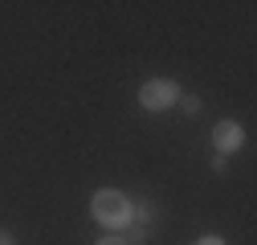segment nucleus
Here are the masks:
<instances>
[{
  "mask_svg": "<svg viewBox=\"0 0 257 245\" xmlns=\"http://www.w3.org/2000/svg\"><path fill=\"white\" fill-rule=\"evenodd\" d=\"M90 212H94V221L106 225V229H122L126 221H131V200H126L122 192L114 188H98L90 196Z\"/></svg>",
  "mask_w": 257,
  "mask_h": 245,
  "instance_id": "obj_1",
  "label": "nucleus"
},
{
  "mask_svg": "<svg viewBox=\"0 0 257 245\" xmlns=\"http://www.w3.org/2000/svg\"><path fill=\"white\" fill-rule=\"evenodd\" d=\"M176 102H180V86L168 82V78H151V82L139 86V106L143 110H168Z\"/></svg>",
  "mask_w": 257,
  "mask_h": 245,
  "instance_id": "obj_2",
  "label": "nucleus"
},
{
  "mask_svg": "<svg viewBox=\"0 0 257 245\" xmlns=\"http://www.w3.org/2000/svg\"><path fill=\"white\" fill-rule=\"evenodd\" d=\"M212 143H216V156H229V151H237V147L245 143V131H241V122H233V118L216 122V127H212Z\"/></svg>",
  "mask_w": 257,
  "mask_h": 245,
  "instance_id": "obj_3",
  "label": "nucleus"
},
{
  "mask_svg": "<svg viewBox=\"0 0 257 245\" xmlns=\"http://www.w3.org/2000/svg\"><path fill=\"white\" fill-rule=\"evenodd\" d=\"M180 110H184V114H200L204 106H200V98H196V94H180Z\"/></svg>",
  "mask_w": 257,
  "mask_h": 245,
  "instance_id": "obj_4",
  "label": "nucleus"
},
{
  "mask_svg": "<svg viewBox=\"0 0 257 245\" xmlns=\"http://www.w3.org/2000/svg\"><path fill=\"white\" fill-rule=\"evenodd\" d=\"M131 212L139 217V225H143V229L151 225V200H135V208H131Z\"/></svg>",
  "mask_w": 257,
  "mask_h": 245,
  "instance_id": "obj_5",
  "label": "nucleus"
},
{
  "mask_svg": "<svg viewBox=\"0 0 257 245\" xmlns=\"http://www.w3.org/2000/svg\"><path fill=\"white\" fill-rule=\"evenodd\" d=\"M122 241H126V245H131V241H135V245H143V241H147V229H143V225H135V233H131V237H122Z\"/></svg>",
  "mask_w": 257,
  "mask_h": 245,
  "instance_id": "obj_6",
  "label": "nucleus"
},
{
  "mask_svg": "<svg viewBox=\"0 0 257 245\" xmlns=\"http://www.w3.org/2000/svg\"><path fill=\"white\" fill-rule=\"evenodd\" d=\"M94 245H126L118 233H110V237H98V241H94Z\"/></svg>",
  "mask_w": 257,
  "mask_h": 245,
  "instance_id": "obj_7",
  "label": "nucleus"
},
{
  "mask_svg": "<svg viewBox=\"0 0 257 245\" xmlns=\"http://www.w3.org/2000/svg\"><path fill=\"white\" fill-rule=\"evenodd\" d=\"M0 245H17V241H13V233H5V229H0Z\"/></svg>",
  "mask_w": 257,
  "mask_h": 245,
  "instance_id": "obj_8",
  "label": "nucleus"
},
{
  "mask_svg": "<svg viewBox=\"0 0 257 245\" xmlns=\"http://www.w3.org/2000/svg\"><path fill=\"white\" fill-rule=\"evenodd\" d=\"M200 245H224V241H216V237H200Z\"/></svg>",
  "mask_w": 257,
  "mask_h": 245,
  "instance_id": "obj_9",
  "label": "nucleus"
}]
</instances>
